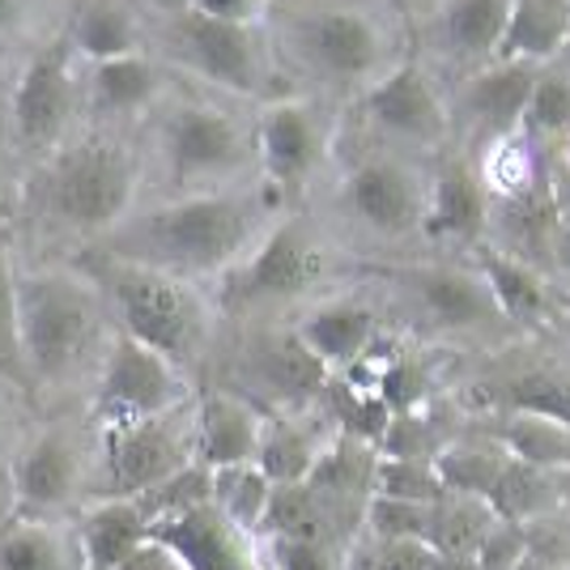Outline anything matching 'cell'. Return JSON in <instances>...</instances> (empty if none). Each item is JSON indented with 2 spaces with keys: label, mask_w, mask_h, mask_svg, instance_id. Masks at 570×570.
Segmentation results:
<instances>
[{
  "label": "cell",
  "mask_w": 570,
  "mask_h": 570,
  "mask_svg": "<svg viewBox=\"0 0 570 570\" xmlns=\"http://www.w3.org/2000/svg\"><path fill=\"white\" fill-rule=\"evenodd\" d=\"M149 4L167 9V13H175V18H179V13H188V9H191V0H149Z\"/></svg>",
  "instance_id": "cell-52"
},
{
  "label": "cell",
  "mask_w": 570,
  "mask_h": 570,
  "mask_svg": "<svg viewBox=\"0 0 570 570\" xmlns=\"http://www.w3.org/2000/svg\"><path fill=\"white\" fill-rule=\"evenodd\" d=\"M499 528V515L485 499L448 494L430 507V549L443 558H476L485 537Z\"/></svg>",
  "instance_id": "cell-30"
},
{
  "label": "cell",
  "mask_w": 570,
  "mask_h": 570,
  "mask_svg": "<svg viewBox=\"0 0 570 570\" xmlns=\"http://www.w3.org/2000/svg\"><path fill=\"white\" fill-rule=\"evenodd\" d=\"M324 273V252L311 238L303 222H282L247 252V261L235 264L222 277V303L226 307H261V303H282L298 298Z\"/></svg>",
  "instance_id": "cell-7"
},
{
  "label": "cell",
  "mask_w": 570,
  "mask_h": 570,
  "mask_svg": "<svg viewBox=\"0 0 570 570\" xmlns=\"http://www.w3.org/2000/svg\"><path fill=\"white\" fill-rule=\"evenodd\" d=\"M163 158H167L170 179L205 184L243 167L247 141L226 111L205 102H179L163 124Z\"/></svg>",
  "instance_id": "cell-9"
},
{
  "label": "cell",
  "mask_w": 570,
  "mask_h": 570,
  "mask_svg": "<svg viewBox=\"0 0 570 570\" xmlns=\"http://www.w3.org/2000/svg\"><path fill=\"white\" fill-rule=\"evenodd\" d=\"M324 443L311 434L307 426L289 422V417H264V439H261V473L273 485H307L320 460H324Z\"/></svg>",
  "instance_id": "cell-28"
},
{
  "label": "cell",
  "mask_w": 570,
  "mask_h": 570,
  "mask_svg": "<svg viewBox=\"0 0 570 570\" xmlns=\"http://www.w3.org/2000/svg\"><path fill=\"white\" fill-rule=\"evenodd\" d=\"M191 434H196V464L205 469H235V464H256L264 439V417L256 404L230 392H209L200 396L191 413Z\"/></svg>",
  "instance_id": "cell-16"
},
{
  "label": "cell",
  "mask_w": 570,
  "mask_h": 570,
  "mask_svg": "<svg viewBox=\"0 0 570 570\" xmlns=\"http://www.w3.org/2000/svg\"><path fill=\"white\" fill-rule=\"evenodd\" d=\"M528 553L553 570H570V520L562 511H549L541 520L523 523Z\"/></svg>",
  "instance_id": "cell-42"
},
{
  "label": "cell",
  "mask_w": 570,
  "mask_h": 570,
  "mask_svg": "<svg viewBox=\"0 0 570 570\" xmlns=\"http://www.w3.org/2000/svg\"><path fill=\"white\" fill-rule=\"evenodd\" d=\"M298 48L320 72L336 81L371 77L383 56L380 26L357 9H320L298 26Z\"/></svg>",
  "instance_id": "cell-11"
},
{
  "label": "cell",
  "mask_w": 570,
  "mask_h": 570,
  "mask_svg": "<svg viewBox=\"0 0 570 570\" xmlns=\"http://www.w3.org/2000/svg\"><path fill=\"white\" fill-rule=\"evenodd\" d=\"M490 226V191L464 158H448L434 170V188L426 200V222L422 230L434 238H455L476 247Z\"/></svg>",
  "instance_id": "cell-17"
},
{
  "label": "cell",
  "mask_w": 570,
  "mask_h": 570,
  "mask_svg": "<svg viewBox=\"0 0 570 570\" xmlns=\"http://www.w3.org/2000/svg\"><path fill=\"white\" fill-rule=\"evenodd\" d=\"M558 256L562 264H570V222H562V230H558Z\"/></svg>",
  "instance_id": "cell-53"
},
{
  "label": "cell",
  "mask_w": 570,
  "mask_h": 570,
  "mask_svg": "<svg viewBox=\"0 0 570 570\" xmlns=\"http://www.w3.org/2000/svg\"><path fill=\"white\" fill-rule=\"evenodd\" d=\"M528 558V537L523 523L499 520V528L485 537V546L476 549V567L481 570H515Z\"/></svg>",
  "instance_id": "cell-45"
},
{
  "label": "cell",
  "mask_w": 570,
  "mask_h": 570,
  "mask_svg": "<svg viewBox=\"0 0 570 570\" xmlns=\"http://www.w3.org/2000/svg\"><path fill=\"white\" fill-rule=\"evenodd\" d=\"M273 490L277 485L261 473V464H235V469H217L214 473V507L247 537L264 532Z\"/></svg>",
  "instance_id": "cell-34"
},
{
  "label": "cell",
  "mask_w": 570,
  "mask_h": 570,
  "mask_svg": "<svg viewBox=\"0 0 570 570\" xmlns=\"http://www.w3.org/2000/svg\"><path fill=\"white\" fill-rule=\"evenodd\" d=\"M170 48L188 60L200 77H209L222 90L252 95L261 81V48H256V30L235 22H214V18H196L179 13L167 30Z\"/></svg>",
  "instance_id": "cell-10"
},
{
  "label": "cell",
  "mask_w": 570,
  "mask_h": 570,
  "mask_svg": "<svg viewBox=\"0 0 570 570\" xmlns=\"http://www.w3.org/2000/svg\"><path fill=\"white\" fill-rule=\"evenodd\" d=\"M154 541V520L141 499H102L77 528V549L86 570H119Z\"/></svg>",
  "instance_id": "cell-19"
},
{
  "label": "cell",
  "mask_w": 570,
  "mask_h": 570,
  "mask_svg": "<svg viewBox=\"0 0 570 570\" xmlns=\"http://www.w3.org/2000/svg\"><path fill=\"white\" fill-rule=\"evenodd\" d=\"M345 196H350V209L375 235L401 238L426 222V200L413 184V175L396 163H383V158H371V163L350 170Z\"/></svg>",
  "instance_id": "cell-14"
},
{
  "label": "cell",
  "mask_w": 570,
  "mask_h": 570,
  "mask_svg": "<svg viewBox=\"0 0 570 570\" xmlns=\"http://www.w3.org/2000/svg\"><path fill=\"white\" fill-rule=\"evenodd\" d=\"M485 502H490L494 515L507 523H532V520H541V515H549V511H562L553 476L541 473V469H528V464L511 460V455H507V464H502V473H499V485L490 490Z\"/></svg>",
  "instance_id": "cell-32"
},
{
  "label": "cell",
  "mask_w": 570,
  "mask_h": 570,
  "mask_svg": "<svg viewBox=\"0 0 570 570\" xmlns=\"http://www.w3.org/2000/svg\"><path fill=\"white\" fill-rule=\"evenodd\" d=\"M476 273L490 285L494 303H499L507 324L520 328H541L549 320V289L546 277L532 264L515 261L511 252H481L476 256Z\"/></svg>",
  "instance_id": "cell-24"
},
{
  "label": "cell",
  "mask_w": 570,
  "mask_h": 570,
  "mask_svg": "<svg viewBox=\"0 0 570 570\" xmlns=\"http://www.w3.org/2000/svg\"><path fill=\"white\" fill-rule=\"evenodd\" d=\"M268 553L277 570H336L328 541H311V537H273Z\"/></svg>",
  "instance_id": "cell-44"
},
{
  "label": "cell",
  "mask_w": 570,
  "mask_h": 570,
  "mask_svg": "<svg viewBox=\"0 0 570 570\" xmlns=\"http://www.w3.org/2000/svg\"><path fill=\"white\" fill-rule=\"evenodd\" d=\"M86 273L116 303L119 333L137 336L141 345L167 354L179 366L200 354L205 333H209V315L184 277H170V273H158L137 261H119L111 252L95 256L86 264Z\"/></svg>",
  "instance_id": "cell-2"
},
{
  "label": "cell",
  "mask_w": 570,
  "mask_h": 570,
  "mask_svg": "<svg viewBox=\"0 0 570 570\" xmlns=\"http://www.w3.org/2000/svg\"><path fill=\"white\" fill-rule=\"evenodd\" d=\"M430 570H481V567H476V558H443V553H439Z\"/></svg>",
  "instance_id": "cell-50"
},
{
  "label": "cell",
  "mask_w": 570,
  "mask_h": 570,
  "mask_svg": "<svg viewBox=\"0 0 570 570\" xmlns=\"http://www.w3.org/2000/svg\"><path fill=\"white\" fill-rule=\"evenodd\" d=\"M18 273L9 256V230L0 226V380L18 375L26 366L22 357V298H18Z\"/></svg>",
  "instance_id": "cell-38"
},
{
  "label": "cell",
  "mask_w": 570,
  "mask_h": 570,
  "mask_svg": "<svg viewBox=\"0 0 570 570\" xmlns=\"http://www.w3.org/2000/svg\"><path fill=\"white\" fill-rule=\"evenodd\" d=\"M196 464V434L179 413L102 426V499H145Z\"/></svg>",
  "instance_id": "cell-5"
},
{
  "label": "cell",
  "mask_w": 570,
  "mask_h": 570,
  "mask_svg": "<svg viewBox=\"0 0 570 570\" xmlns=\"http://www.w3.org/2000/svg\"><path fill=\"white\" fill-rule=\"evenodd\" d=\"M13 481H18V499H22L26 511H60V507H69L77 485H81V452H77V443L65 430L39 434L18 460Z\"/></svg>",
  "instance_id": "cell-20"
},
{
  "label": "cell",
  "mask_w": 570,
  "mask_h": 570,
  "mask_svg": "<svg viewBox=\"0 0 570 570\" xmlns=\"http://www.w3.org/2000/svg\"><path fill=\"white\" fill-rule=\"evenodd\" d=\"M499 448L528 469L558 476L570 473V426L541 413H507L499 426Z\"/></svg>",
  "instance_id": "cell-27"
},
{
  "label": "cell",
  "mask_w": 570,
  "mask_h": 570,
  "mask_svg": "<svg viewBox=\"0 0 570 570\" xmlns=\"http://www.w3.org/2000/svg\"><path fill=\"white\" fill-rule=\"evenodd\" d=\"M549 191H553V209H558V217L570 222V163L549 175Z\"/></svg>",
  "instance_id": "cell-48"
},
{
  "label": "cell",
  "mask_w": 570,
  "mask_h": 570,
  "mask_svg": "<svg viewBox=\"0 0 570 570\" xmlns=\"http://www.w3.org/2000/svg\"><path fill=\"white\" fill-rule=\"evenodd\" d=\"M298 341L320 357L328 371H350L375 350V315L362 303H324L298 324Z\"/></svg>",
  "instance_id": "cell-22"
},
{
  "label": "cell",
  "mask_w": 570,
  "mask_h": 570,
  "mask_svg": "<svg viewBox=\"0 0 570 570\" xmlns=\"http://www.w3.org/2000/svg\"><path fill=\"white\" fill-rule=\"evenodd\" d=\"M507 464V452L502 448H464V443H448L434 469L443 476L448 494H464V499H490V490L499 485V473Z\"/></svg>",
  "instance_id": "cell-35"
},
{
  "label": "cell",
  "mask_w": 570,
  "mask_h": 570,
  "mask_svg": "<svg viewBox=\"0 0 570 570\" xmlns=\"http://www.w3.org/2000/svg\"><path fill=\"white\" fill-rule=\"evenodd\" d=\"M18 13H22L18 0H0V30H9V26L18 22Z\"/></svg>",
  "instance_id": "cell-51"
},
{
  "label": "cell",
  "mask_w": 570,
  "mask_h": 570,
  "mask_svg": "<svg viewBox=\"0 0 570 570\" xmlns=\"http://www.w3.org/2000/svg\"><path fill=\"white\" fill-rule=\"evenodd\" d=\"M119 570H184V567H179L163 546H154V541H149L132 562H124Z\"/></svg>",
  "instance_id": "cell-47"
},
{
  "label": "cell",
  "mask_w": 570,
  "mask_h": 570,
  "mask_svg": "<svg viewBox=\"0 0 570 570\" xmlns=\"http://www.w3.org/2000/svg\"><path fill=\"white\" fill-rule=\"evenodd\" d=\"M188 13L196 18H214V22L252 26L261 18V0H191Z\"/></svg>",
  "instance_id": "cell-46"
},
{
  "label": "cell",
  "mask_w": 570,
  "mask_h": 570,
  "mask_svg": "<svg viewBox=\"0 0 570 570\" xmlns=\"http://www.w3.org/2000/svg\"><path fill=\"white\" fill-rule=\"evenodd\" d=\"M72 51L86 56L90 65L141 56V26L124 0H86L69 26Z\"/></svg>",
  "instance_id": "cell-25"
},
{
  "label": "cell",
  "mask_w": 570,
  "mask_h": 570,
  "mask_svg": "<svg viewBox=\"0 0 570 570\" xmlns=\"http://www.w3.org/2000/svg\"><path fill=\"white\" fill-rule=\"evenodd\" d=\"M387 4H392V9H413L417 0H387Z\"/></svg>",
  "instance_id": "cell-55"
},
{
  "label": "cell",
  "mask_w": 570,
  "mask_h": 570,
  "mask_svg": "<svg viewBox=\"0 0 570 570\" xmlns=\"http://www.w3.org/2000/svg\"><path fill=\"white\" fill-rule=\"evenodd\" d=\"M0 226H4V188H0Z\"/></svg>",
  "instance_id": "cell-56"
},
{
  "label": "cell",
  "mask_w": 570,
  "mask_h": 570,
  "mask_svg": "<svg viewBox=\"0 0 570 570\" xmlns=\"http://www.w3.org/2000/svg\"><path fill=\"white\" fill-rule=\"evenodd\" d=\"M375 494L380 499L417 502V507H434L448 499V485L434 469V460H375Z\"/></svg>",
  "instance_id": "cell-36"
},
{
  "label": "cell",
  "mask_w": 570,
  "mask_h": 570,
  "mask_svg": "<svg viewBox=\"0 0 570 570\" xmlns=\"http://www.w3.org/2000/svg\"><path fill=\"white\" fill-rule=\"evenodd\" d=\"M154 546L167 549L184 570H256L247 532H238L214 502L154 520Z\"/></svg>",
  "instance_id": "cell-12"
},
{
  "label": "cell",
  "mask_w": 570,
  "mask_h": 570,
  "mask_svg": "<svg viewBox=\"0 0 570 570\" xmlns=\"http://www.w3.org/2000/svg\"><path fill=\"white\" fill-rule=\"evenodd\" d=\"M184 371L167 354L141 345L137 336L119 333L102 357L98 375V417L102 426L119 422H145V417H167L184 404Z\"/></svg>",
  "instance_id": "cell-6"
},
{
  "label": "cell",
  "mask_w": 570,
  "mask_h": 570,
  "mask_svg": "<svg viewBox=\"0 0 570 570\" xmlns=\"http://www.w3.org/2000/svg\"><path fill=\"white\" fill-rule=\"evenodd\" d=\"M515 570H553V567H546V562H537V558H532V553H528V558H523L520 567Z\"/></svg>",
  "instance_id": "cell-54"
},
{
  "label": "cell",
  "mask_w": 570,
  "mask_h": 570,
  "mask_svg": "<svg viewBox=\"0 0 570 570\" xmlns=\"http://www.w3.org/2000/svg\"><path fill=\"white\" fill-rule=\"evenodd\" d=\"M520 132L528 141H562V137H570V77L567 72L541 69L537 90L528 98Z\"/></svg>",
  "instance_id": "cell-37"
},
{
  "label": "cell",
  "mask_w": 570,
  "mask_h": 570,
  "mask_svg": "<svg viewBox=\"0 0 570 570\" xmlns=\"http://www.w3.org/2000/svg\"><path fill=\"white\" fill-rule=\"evenodd\" d=\"M502 404H507V413H541V417L570 426V380L546 375V371L507 380L502 383Z\"/></svg>",
  "instance_id": "cell-39"
},
{
  "label": "cell",
  "mask_w": 570,
  "mask_h": 570,
  "mask_svg": "<svg viewBox=\"0 0 570 570\" xmlns=\"http://www.w3.org/2000/svg\"><path fill=\"white\" fill-rule=\"evenodd\" d=\"M570 48V0H511L507 35L494 60L546 69Z\"/></svg>",
  "instance_id": "cell-23"
},
{
  "label": "cell",
  "mask_w": 570,
  "mask_h": 570,
  "mask_svg": "<svg viewBox=\"0 0 570 570\" xmlns=\"http://www.w3.org/2000/svg\"><path fill=\"white\" fill-rule=\"evenodd\" d=\"M22 298V357L26 371L43 383H65L95 354L102 311L90 277L77 273H26L18 282Z\"/></svg>",
  "instance_id": "cell-4"
},
{
  "label": "cell",
  "mask_w": 570,
  "mask_h": 570,
  "mask_svg": "<svg viewBox=\"0 0 570 570\" xmlns=\"http://www.w3.org/2000/svg\"><path fill=\"white\" fill-rule=\"evenodd\" d=\"M256 371L268 383V392L282 401H307L315 392H324V383H328V366L311 354L298 336L268 341L256 354Z\"/></svg>",
  "instance_id": "cell-31"
},
{
  "label": "cell",
  "mask_w": 570,
  "mask_h": 570,
  "mask_svg": "<svg viewBox=\"0 0 570 570\" xmlns=\"http://www.w3.org/2000/svg\"><path fill=\"white\" fill-rule=\"evenodd\" d=\"M380 396L392 413H422V404L430 396V375L417 357H392L383 366Z\"/></svg>",
  "instance_id": "cell-41"
},
{
  "label": "cell",
  "mask_w": 570,
  "mask_h": 570,
  "mask_svg": "<svg viewBox=\"0 0 570 570\" xmlns=\"http://www.w3.org/2000/svg\"><path fill=\"white\" fill-rule=\"evenodd\" d=\"M562 60H567V77H570V48H567V51H562Z\"/></svg>",
  "instance_id": "cell-57"
},
{
  "label": "cell",
  "mask_w": 570,
  "mask_h": 570,
  "mask_svg": "<svg viewBox=\"0 0 570 570\" xmlns=\"http://www.w3.org/2000/svg\"><path fill=\"white\" fill-rule=\"evenodd\" d=\"M362 107L375 128L404 137V141L439 145L448 137V111L417 65H396L392 72H383L380 81H371Z\"/></svg>",
  "instance_id": "cell-13"
},
{
  "label": "cell",
  "mask_w": 570,
  "mask_h": 570,
  "mask_svg": "<svg viewBox=\"0 0 570 570\" xmlns=\"http://www.w3.org/2000/svg\"><path fill=\"white\" fill-rule=\"evenodd\" d=\"M511 0H448L443 9V39L464 60H494L507 35Z\"/></svg>",
  "instance_id": "cell-29"
},
{
  "label": "cell",
  "mask_w": 570,
  "mask_h": 570,
  "mask_svg": "<svg viewBox=\"0 0 570 570\" xmlns=\"http://www.w3.org/2000/svg\"><path fill=\"white\" fill-rule=\"evenodd\" d=\"M537 65H515V60H490V69H481L469 86V111L476 128L494 141L515 137L528 111V98L537 90Z\"/></svg>",
  "instance_id": "cell-21"
},
{
  "label": "cell",
  "mask_w": 570,
  "mask_h": 570,
  "mask_svg": "<svg viewBox=\"0 0 570 570\" xmlns=\"http://www.w3.org/2000/svg\"><path fill=\"white\" fill-rule=\"evenodd\" d=\"M13 499H18V481H13V473L0 464V528H4V515H9V507H13Z\"/></svg>",
  "instance_id": "cell-49"
},
{
  "label": "cell",
  "mask_w": 570,
  "mask_h": 570,
  "mask_svg": "<svg viewBox=\"0 0 570 570\" xmlns=\"http://www.w3.org/2000/svg\"><path fill=\"white\" fill-rule=\"evenodd\" d=\"M72 56H77L72 39L60 35L48 48L35 51L18 72V86L9 95V128H13V141L30 154H56L65 141L72 98H77Z\"/></svg>",
  "instance_id": "cell-8"
},
{
  "label": "cell",
  "mask_w": 570,
  "mask_h": 570,
  "mask_svg": "<svg viewBox=\"0 0 570 570\" xmlns=\"http://www.w3.org/2000/svg\"><path fill=\"white\" fill-rule=\"evenodd\" d=\"M137 200V158L116 137L60 145L43 170V205L77 235H116Z\"/></svg>",
  "instance_id": "cell-3"
},
{
  "label": "cell",
  "mask_w": 570,
  "mask_h": 570,
  "mask_svg": "<svg viewBox=\"0 0 570 570\" xmlns=\"http://www.w3.org/2000/svg\"><path fill=\"white\" fill-rule=\"evenodd\" d=\"M256 243V209L226 191H191L111 235V256L170 277H226Z\"/></svg>",
  "instance_id": "cell-1"
},
{
  "label": "cell",
  "mask_w": 570,
  "mask_h": 570,
  "mask_svg": "<svg viewBox=\"0 0 570 570\" xmlns=\"http://www.w3.org/2000/svg\"><path fill=\"white\" fill-rule=\"evenodd\" d=\"M90 90L95 107L107 116H132L158 95V69L145 56H124L107 65H90Z\"/></svg>",
  "instance_id": "cell-33"
},
{
  "label": "cell",
  "mask_w": 570,
  "mask_h": 570,
  "mask_svg": "<svg viewBox=\"0 0 570 570\" xmlns=\"http://www.w3.org/2000/svg\"><path fill=\"white\" fill-rule=\"evenodd\" d=\"M362 523L371 541H426L430 546V507H417V502L371 494Z\"/></svg>",
  "instance_id": "cell-40"
},
{
  "label": "cell",
  "mask_w": 570,
  "mask_h": 570,
  "mask_svg": "<svg viewBox=\"0 0 570 570\" xmlns=\"http://www.w3.org/2000/svg\"><path fill=\"white\" fill-rule=\"evenodd\" d=\"M256 149L268 184L282 191H298L320 163V124L307 102H273L256 124Z\"/></svg>",
  "instance_id": "cell-15"
},
{
  "label": "cell",
  "mask_w": 570,
  "mask_h": 570,
  "mask_svg": "<svg viewBox=\"0 0 570 570\" xmlns=\"http://www.w3.org/2000/svg\"><path fill=\"white\" fill-rule=\"evenodd\" d=\"M401 282L413 289V298L426 307V315L443 328H490L499 324L502 311L481 282V273H460V268H409Z\"/></svg>",
  "instance_id": "cell-18"
},
{
  "label": "cell",
  "mask_w": 570,
  "mask_h": 570,
  "mask_svg": "<svg viewBox=\"0 0 570 570\" xmlns=\"http://www.w3.org/2000/svg\"><path fill=\"white\" fill-rule=\"evenodd\" d=\"M434 558L439 553L426 541H371L357 553L354 570H430Z\"/></svg>",
  "instance_id": "cell-43"
},
{
  "label": "cell",
  "mask_w": 570,
  "mask_h": 570,
  "mask_svg": "<svg viewBox=\"0 0 570 570\" xmlns=\"http://www.w3.org/2000/svg\"><path fill=\"white\" fill-rule=\"evenodd\" d=\"M81 549L48 520H9L0 528V570H77Z\"/></svg>",
  "instance_id": "cell-26"
}]
</instances>
